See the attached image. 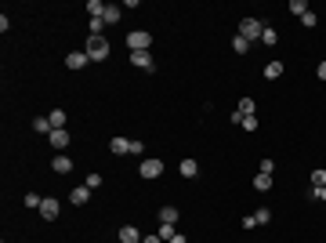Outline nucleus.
I'll list each match as a JSON object with an SVG mask.
<instances>
[{
	"label": "nucleus",
	"mask_w": 326,
	"mask_h": 243,
	"mask_svg": "<svg viewBox=\"0 0 326 243\" xmlns=\"http://www.w3.org/2000/svg\"><path fill=\"white\" fill-rule=\"evenodd\" d=\"M239 116H254V98H239Z\"/></svg>",
	"instance_id": "24"
},
{
	"label": "nucleus",
	"mask_w": 326,
	"mask_h": 243,
	"mask_svg": "<svg viewBox=\"0 0 326 243\" xmlns=\"http://www.w3.org/2000/svg\"><path fill=\"white\" fill-rule=\"evenodd\" d=\"M87 26H91V36H102L105 33V18H91Z\"/></svg>",
	"instance_id": "29"
},
{
	"label": "nucleus",
	"mask_w": 326,
	"mask_h": 243,
	"mask_svg": "<svg viewBox=\"0 0 326 243\" xmlns=\"http://www.w3.org/2000/svg\"><path fill=\"white\" fill-rule=\"evenodd\" d=\"M87 200H91V189H87V185H76V189L69 192V204H73V207H84Z\"/></svg>",
	"instance_id": "7"
},
{
	"label": "nucleus",
	"mask_w": 326,
	"mask_h": 243,
	"mask_svg": "<svg viewBox=\"0 0 326 243\" xmlns=\"http://www.w3.org/2000/svg\"><path fill=\"white\" fill-rule=\"evenodd\" d=\"M138 171H142V178H145V182H156V178L163 174V160H156V156H145Z\"/></svg>",
	"instance_id": "2"
},
{
	"label": "nucleus",
	"mask_w": 326,
	"mask_h": 243,
	"mask_svg": "<svg viewBox=\"0 0 326 243\" xmlns=\"http://www.w3.org/2000/svg\"><path fill=\"white\" fill-rule=\"evenodd\" d=\"M48 120H51V127H55V131H58V127H65V109H51V116H48Z\"/></svg>",
	"instance_id": "20"
},
{
	"label": "nucleus",
	"mask_w": 326,
	"mask_h": 243,
	"mask_svg": "<svg viewBox=\"0 0 326 243\" xmlns=\"http://www.w3.org/2000/svg\"><path fill=\"white\" fill-rule=\"evenodd\" d=\"M167 243H189V239H185V232H178V236H174V239H167Z\"/></svg>",
	"instance_id": "36"
},
{
	"label": "nucleus",
	"mask_w": 326,
	"mask_h": 243,
	"mask_svg": "<svg viewBox=\"0 0 326 243\" xmlns=\"http://www.w3.org/2000/svg\"><path fill=\"white\" fill-rule=\"evenodd\" d=\"M178 171H181V178H196V174H199V164H196L192 156H185L181 164H178Z\"/></svg>",
	"instance_id": "11"
},
{
	"label": "nucleus",
	"mask_w": 326,
	"mask_h": 243,
	"mask_svg": "<svg viewBox=\"0 0 326 243\" xmlns=\"http://www.w3.org/2000/svg\"><path fill=\"white\" fill-rule=\"evenodd\" d=\"M84 51H87L91 62H105L109 58V40L105 36H87V48Z\"/></svg>",
	"instance_id": "1"
},
{
	"label": "nucleus",
	"mask_w": 326,
	"mask_h": 243,
	"mask_svg": "<svg viewBox=\"0 0 326 243\" xmlns=\"http://www.w3.org/2000/svg\"><path fill=\"white\" fill-rule=\"evenodd\" d=\"M58 214H62V204H58L55 196H44V204H40V218H44V222H55Z\"/></svg>",
	"instance_id": "5"
},
{
	"label": "nucleus",
	"mask_w": 326,
	"mask_h": 243,
	"mask_svg": "<svg viewBox=\"0 0 326 243\" xmlns=\"http://www.w3.org/2000/svg\"><path fill=\"white\" fill-rule=\"evenodd\" d=\"M261 33H265V22H258V18H243V22H239V36L261 40Z\"/></svg>",
	"instance_id": "4"
},
{
	"label": "nucleus",
	"mask_w": 326,
	"mask_h": 243,
	"mask_svg": "<svg viewBox=\"0 0 326 243\" xmlns=\"http://www.w3.org/2000/svg\"><path fill=\"white\" fill-rule=\"evenodd\" d=\"M84 185H87V189H91V192H95V189H98V185H102V174H98V171H91V174H87V178H84Z\"/></svg>",
	"instance_id": "30"
},
{
	"label": "nucleus",
	"mask_w": 326,
	"mask_h": 243,
	"mask_svg": "<svg viewBox=\"0 0 326 243\" xmlns=\"http://www.w3.org/2000/svg\"><path fill=\"white\" fill-rule=\"evenodd\" d=\"M254 189H258V192H268V189H272V174H258V178H254Z\"/></svg>",
	"instance_id": "22"
},
{
	"label": "nucleus",
	"mask_w": 326,
	"mask_h": 243,
	"mask_svg": "<svg viewBox=\"0 0 326 243\" xmlns=\"http://www.w3.org/2000/svg\"><path fill=\"white\" fill-rule=\"evenodd\" d=\"M48 142H51V149H69L73 135H69L65 127H58V131H51V135H48Z\"/></svg>",
	"instance_id": "6"
},
{
	"label": "nucleus",
	"mask_w": 326,
	"mask_h": 243,
	"mask_svg": "<svg viewBox=\"0 0 326 243\" xmlns=\"http://www.w3.org/2000/svg\"><path fill=\"white\" fill-rule=\"evenodd\" d=\"M283 69H287V65H283V62H268L261 73H265V80H275V76H283Z\"/></svg>",
	"instance_id": "18"
},
{
	"label": "nucleus",
	"mask_w": 326,
	"mask_h": 243,
	"mask_svg": "<svg viewBox=\"0 0 326 243\" xmlns=\"http://www.w3.org/2000/svg\"><path fill=\"white\" fill-rule=\"evenodd\" d=\"M51 167H55L58 174H69V171H73V160H69V156H55V160H51Z\"/></svg>",
	"instance_id": "14"
},
{
	"label": "nucleus",
	"mask_w": 326,
	"mask_h": 243,
	"mask_svg": "<svg viewBox=\"0 0 326 243\" xmlns=\"http://www.w3.org/2000/svg\"><path fill=\"white\" fill-rule=\"evenodd\" d=\"M290 11L301 18V15H308V0H290Z\"/></svg>",
	"instance_id": "27"
},
{
	"label": "nucleus",
	"mask_w": 326,
	"mask_h": 243,
	"mask_svg": "<svg viewBox=\"0 0 326 243\" xmlns=\"http://www.w3.org/2000/svg\"><path fill=\"white\" fill-rule=\"evenodd\" d=\"M102 18H105V26H116V22H120V8H116V4H109Z\"/></svg>",
	"instance_id": "21"
},
{
	"label": "nucleus",
	"mask_w": 326,
	"mask_h": 243,
	"mask_svg": "<svg viewBox=\"0 0 326 243\" xmlns=\"http://www.w3.org/2000/svg\"><path fill=\"white\" fill-rule=\"evenodd\" d=\"M91 58H87V51H69V58H65V65L69 69H84Z\"/></svg>",
	"instance_id": "9"
},
{
	"label": "nucleus",
	"mask_w": 326,
	"mask_h": 243,
	"mask_svg": "<svg viewBox=\"0 0 326 243\" xmlns=\"http://www.w3.org/2000/svg\"><path fill=\"white\" fill-rule=\"evenodd\" d=\"M109 152H116V156L131 152V138H112V142H109Z\"/></svg>",
	"instance_id": "13"
},
{
	"label": "nucleus",
	"mask_w": 326,
	"mask_h": 243,
	"mask_svg": "<svg viewBox=\"0 0 326 243\" xmlns=\"http://www.w3.org/2000/svg\"><path fill=\"white\" fill-rule=\"evenodd\" d=\"M40 204H44V196H36V192H26V207H29V211H40Z\"/></svg>",
	"instance_id": "25"
},
{
	"label": "nucleus",
	"mask_w": 326,
	"mask_h": 243,
	"mask_svg": "<svg viewBox=\"0 0 326 243\" xmlns=\"http://www.w3.org/2000/svg\"><path fill=\"white\" fill-rule=\"evenodd\" d=\"M301 26H305V29H315V26H319V15H315V11L301 15Z\"/></svg>",
	"instance_id": "28"
},
{
	"label": "nucleus",
	"mask_w": 326,
	"mask_h": 243,
	"mask_svg": "<svg viewBox=\"0 0 326 243\" xmlns=\"http://www.w3.org/2000/svg\"><path fill=\"white\" fill-rule=\"evenodd\" d=\"M33 127H36V135H51V131H55L48 116H36V120H33Z\"/></svg>",
	"instance_id": "19"
},
{
	"label": "nucleus",
	"mask_w": 326,
	"mask_h": 243,
	"mask_svg": "<svg viewBox=\"0 0 326 243\" xmlns=\"http://www.w3.org/2000/svg\"><path fill=\"white\" fill-rule=\"evenodd\" d=\"M232 124H239L243 131H258V127H261L258 116H239V113H232Z\"/></svg>",
	"instance_id": "10"
},
{
	"label": "nucleus",
	"mask_w": 326,
	"mask_h": 243,
	"mask_svg": "<svg viewBox=\"0 0 326 243\" xmlns=\"http://www.w3.org/2000/svg\"><path fill=\"white\" fill-rule=\"evenodd\" d=\"M315 76H319V80H326V62H319V69H315Z\"/></svg>",
	"instance_id": "35"
},
{
	"label": "nucleus",
	"mask_w": 326,
	"mask_h": 243,
	"mask_svg": "<svg viewBox=\"0 0 326 243\" xmlns=\"http://www.w3.org/2000/svg\"><path fill=\"white\" fill-rule=\"evenodd\" d=\"M131 65H138V69H152V51H131Z\"/></svg>",
	"instance_id": "8"
},
{
	"label": "nucleus",
	"mask_w": 326,
	"mask_h": 243,
	"mask_svg": "<svg viewBox=\"0 0 326 243\" xmlns=\"http://www.w3.org/2000/svg\"><path fill=\"white\" fill-rule=\"evenodd\" d=\"M254 222H258V225H268V222H272V211H268V207H258V211H254Z\"/></svg>",
	"instance_id": "26"
},
{
	"label": "nucleus",
	"mask_w": 326,
	"mask_h": 243,
	"mask_svg": "<svg viewBox=\"0 0 326 243\" xmlns=\"http://www.w3.org/2000/svg\"><path fill=\"white\" fill-rule=\"evenodd\" d=\"M156 236H159L163 243H167V239H174V236H178V225H167V222H159V229H156Z\"/></svg>",
	"instance_id": "15"
},
{
	"label": "nucleus",
	"mask_w": 326,
	"mask_h": 243,
	"mask_svg": "<svg viewBox=\"0 0 326 243\" xmlns=\"http://www.w3.org/2000/svg\"><path fill=\"white\" fill-rule=\"evenodd\" d=\"M142 243H163V239H159V236L152 232V236H142Z\"/></svg>",
	"instance_id": "34"
},
{
	"label": "nucleus",
	"mask_w": 326,
	"mask_h": 243,
	"mask_svg": "<svg viewBox=\"0 0 326 243\" xmlns=\"http://www.w3.org/2000/svg\"><path fill=\"white\" fill-rule=\"evenodd\" d=\"M159 222H167V225H178V207H159Z\"/></svg>",
	"instance_id": "16"
},
{
	"label": "nucleus",
	"mask_w": 326,
	"mask_h": 243,
	"mask_svg": "<svg viewBox=\"0 0 326 243\" xmlns=\"http://www.w3.org/2000/svg\"><path fill=\"white\" fill-rule=\"evenodd\" d=\"M261 44H268V48H272V44H279V33H275L272 26H265V33H261Z\"/></svg>",
	"instance_id": "23"
},
{
	"label": "nucleus",
	"mask_w": 326,
	"mask_h": 243,
	"mask_svg": "<svg viewBox=\"0 0 326 243\" xmlns=\"http://www.w3.org/2000/svg\"><path fill=\"white\" fill-rule=\"evenodd\" d=\"M272 171H275V160L265 156V160H261V174H272Z\"/></svg>",
	"instance_id": "32"
},
{
	"label": "nucleus",
	"mask_w": 326,
	"mask_h": 243,
	"mask_svg": "<svg viewBox=\"0 0 326 243\" xmlns=\"http://www.w3.org/2000/svg\"><path fill=\"white\" fill-rule=\"evenodd\" d=\"M312 185H315V189H326V171H322V167L312 171Z\"/></svg>",
	"instance_id": "31"
},
{
	"label": "nucleus",
	"mask_w": 326,
	"mask_h": 243,
	"mask_svg": "<svg viewBox=\"0 0 326 243\" xmlns=\"http://www.w3.org/2000/svg\"><path fill=\"white\" fill-rule=\"evenodd\" d=\"M127 48L131 51H149L152 48V36L145 29H134V33H127Z\"/></svg>",
	"instance_id": "3"
},
{
	"label": "nucleus",
	"mask_w": 326,
	"mask_h": 243,
	"mask_svg": "<svg viewBox=\"0 0 326 243\" xmlns=\"http://www.w3.org/2000/svg\"><path fill=\"white\" fill-rule=\"evenodd\" d=\"M232 51H236V55H247V51H250V40L236 33V36H232Z\"/></svg>",
	"instance_id": "17"
},
{
	"label": "nucleus",
	"mask_w": 326,
	"mask_h": 243,
	"mask_svg": "<svg viewBox=\"0 0 326 243\" xmlns=\"http://www.w3.org/2000/svg\"><path fill=\"white\" fill-rule=\"evenodd\" d=\"M142 152H145V145H142L138 138H131V156H142Z\"/></svg>",
	"instance_id": "33"
},
{
	"label": "nucleus",
	"mask_w": 326,
	"mask_h": 243,
	"mask_svg": "<svg viewBox=\"0 0 326 243\" xmlns=\"http://www.w3.org/2000/svg\"><path fill=\"white\" fill-rule=\"evenodd\" d=\"M120 243H142V232L134 225H124V229H120Z\"/></svg>",
	"instance_id": "12"
}]
</instances>
